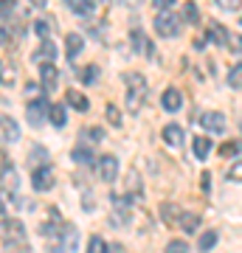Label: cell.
Instances as JSON below:
<instances>
[{
  "label": "cell",
  "instance_id": "7dc6e473",
  "mask_svg": "<svg viewBox=\"0 0 242 253\" xmlns=\"http://www.w3.org/2000/svg\"><path fill=\"white\" fill-rule=\"evenodd\" d=\"M104 3H110V0H104Z\"/></svg>",
  "mask_w": 242,
  "mask_h": 253
},
{
  "label": "cell",
  "instance_id": "f546056e",
  "mask_svg": "<svg viewBox=\"0 0 242 253\" xmlns=\"http://www.w3.org/2000/svg\"><path fill=\"white\" fill-rule=\"evenodd\" d=\"M88 253H110V251H107V245H104L101 236H93L88 242Z\"/></svg>",
  "mask_w": 242,
  "mask_h": 253
},
{
  "label": "cell",
  "instance_id": "30bf717a",
  "mask_svg": "<svg viewBox=\"0 0 242 253\" xmlns=\"http://www.w3.org/2000/svg\"><path fill=\"white\" fill-rule=\"evenodd\" d=\"M56 79H59V71L54 68V62H43V68H40V84L51 93L56 87Z\"/></svg>",
  "mask_w": 242,
  "mask_h": 253
},
{
  "label": "cell",
  "instance_id": "1f68e13d",
  "mask_svg": "<svg viewBox=\"0 0 242 253\" xmlns=\"http://www.w3.org/2000/svg\"><path fill=\"white\" fill-rule=\"evenodd\" d=\"M163 253H189V245L183 242V239H172L169 245H166V251Z\"/></svg>",
  "mask_w": 242,
  "mask_h": 253
},
{
  "label": "cell",
  "instance_id": "d6986e66",
  "mask_svg": "<svg viewBox=\"0 0 242 253\" xmlns=\"http://www.w3.org/2000/svg\"><path fill=\"white\" fill-rule=\"evenodd\" d=\"M130 42H133V48H135V51H146V54L152 56V51H155V48L149 45L146 40H144V31H141V28H135L133 34H130Z\"/></svg>",
  "mask_w": 242,
  "mask_h": 253
},
{
  "label": "cell",
  "instance_id": "bcb514c9",
  "mask_svg": "<svg viewBox=\"0 0 242 253\" xmlns=\"http://www.w3.org/2000/svg\"><path fill=\"white\" fill-rule=\"evenodd\" d=\"M0 214H3V203H0Z\"/></svg>",
  "mask_w": 242,
  "mask_h": 253
},
{
  "label": "cell",
  "instance_id": "484cf974",
  "mask_svg": "<svg viewBox=\"0 0 242 253\" xmlns=\"http://www.w3.org/2000/svg\"><path fill=\"white\" fill-rule=\"evenodd\" d=\"M228 84H231L234 90H242V62H237L228 71Z\"/></svg>",
  "mask_w": 242,
  "mask_h": 253
},
{
  "label": "cell",
  "instance_id": "44dd1931",
  "mask_svg": "<svg viewBox=\"0 0 242 253\" xmlns=\"http://www.w3.org/2000/svg\"><path fill=\"white\" fill-rule=\"evenodd\" d=\"M54 56H56V45L51 40H45L43 48L37 51V59H40V62H54Z\"/></svg>",
  "mask_w": 242,
  "mask_h": 253
},
{
  "label": "cell",
  "instance_id": "6da1fadb",
  "mask_svg": "<svg viewBox=\"0 0 242 253\" xmlns=\"http://www.w3.org/2000/svg\"><path fill=\"white\" fill-rule=\"evenodd\" d=\"M124 84H127V110L138 113L146 99V82L141 73H124Z\"/></svg>",
  "mask_w": 242,
  "mask_h": 253
},
{
  "label": "cell",
  "instance_id": "7402d4cb",
  "mask_svg": "<svg viewBox=\"0 0 242 253\" xmlns=\"http://www.w3.org/2000/svg\"><path fill=\"white\" fill-rule=\"evenodd\" d=\"M135 177H138V172H130L127 174V197L130 200H141L144 197V191H141V183H138V186H135Z\"/></svg>",
  "mask_w": 242,
  "mask_h": 253
},
{
  "label": "cell",
  "instance_id": "52a82bcc",
  "mask_svg": "<svg viewBox=\"0 0 242 253\" xmlns=\"http://www.w3.org/2000/svg\"><path fill=\"white\" fill-rule=\"evenodd\" d=\"M20 138V126L11 116H0V144H14Z\"/></svg>",
  "mask_w": 242,
  "mask_h": 253
},
{
  "label": "cell",
  "instance_id": "ac0fdd59",
  "mask_svg": "<svg viewBox=\"0 0 242 253\" xmlns=\"http://www.w3.org/2000/svg\"><path fill=\"white\" fill-rule=\"evenodd\" d=\"M180 228H183V234H194L200 228V217L192 214V211H183V214H180Z\"/></svg>",
  "mask_w": 242,
  "mask_h": 253
},
{
  "label": "cell",
  "instance_id": "60d3db41",
  "mask_svg": "<svg viewBox=\"0 0 242 253\" xmlns=\"http://www.w3.org/2000/svg\"><path fill=\"white\" fill-rule=\"evenodd\" d=\"M85 135H88V138H93V141H101V135H104V132H101V129H88Z\"/></svg>",
  "mask_w": 242,
  "mask_h": 253
},
{
  "label": "cell",
  "instance_id": "d4e9b609",
  "mask_svg": "<svg viewBox=\"0 0 242 253\" xmlns=\"http://www.w3.org/2000/svg\"><path fill=\"white\" fill-rule=\"evenodd\" d=\"M71 161L76 163H93V149H88V146H76L71 152Z\"/></svg>",
  "mask_w": 242,
  "mask_h": 253
},
{
  "label": "cell",
  "instance_id": "8992f818",
  "mask_svg": "<svg viewBox=\"0 0 242 253\" xmlns=\"http://www.w3.org/2000/svg\"><path fill=\"white\" fill-rule=\"evenodd\" d=\"M110 200H113V214H110V222H113V225H124L127 219H130V197L113 191Z\"/></svg>",
  "mask_w": 242,
  "mask_h": 253
},
{
  "label": "cell",
  "instance_id": "5bb4252c",
  "mask_svg": "<svg viewBox=\"0 0 242 253\" xmlns=\"http://www.w3.org/2000/svg\"><path fill=\"white\" fill-rule=\"evenodd\" d=\"M192 149H194V158H197V161H206L208 155H211V138H206V135L194 138V141H192Z\"/></svg>",
  "mask_w": 242,
  "mask_h": 253
},
{
  "label": "cell",
  "instance_id": "d590c367",
  "mask_svg": "<svg viewBox=\"0 0 242 253\" xmlns=\"http://www.w3.org/2000/svg\"><path fill=\"white\" fill-rule=\"evenodd\" d=\"M34 34H40L43 40H48V34H51V26H48V20H37V23H34Z\"/></svg>",
  "mask_w": 242,
  "mask_h": 253
},
{
  "label": "cell",
  "instance_id": "4fadbf2b",
  "mask_svg": "<svg viewBox=\"0 0 242 253\" xmlns=\"http://www.w3.org/2000/svg\"><path fill=\"white\" fill-rule=\"evenodd\" d=\"M82 45H85V40H82V34H76V31H71L68 34V40H65V51H68V62H73L76 56L82 54Z\"/></svg>",
  "mask_w": 242,
  "mask_h": 253
},
{
  "label": "cell",
  "instance_id": "f6af8a7d",
  "mask_svg": "<svg viewBox=\"0 0 242 253\" xmlns=\"http://www.w3.org/2000/svg\"><path fill=\"white\" fill-rule=\"evenodd\" d=\"M31 3H34L37 9H45V6H48V0H31Z\"/></svg>",
  "mask_w": 242,
  "mask_h": 253
},
{
  "label": "cell",
  "instance_id": "8d00e7d4",
  "mask_svg": "<svg viewBox=\"0 0 242 253\" xmlns=\"http://www.w3.org/2000/svg\"><path fill=\"white\" fill-rule=\"evenodd\" d=\"M107 121H110L113 126H121V113H118L113 104H107Z\"/></svg>",
  "mask_w": 242,
  "mask_h": 253
},
{
  "label": "cell",
  "instance_id": "836d02e7",
  "mask_svg": "<svg viewBox=\"0 0 242 253\" xmlns=\"http://www.w3.org/2000/svg\"><path fill=\"white\" fill-rule=\"evenodd\" d=\"M96 76H99V68H96V65H88V68L82 71V82H85V84H93Z\"/></svg>",
  "mask_w": 242,
  "mask_h": 253
},
{
  "label": "cell",
  "instance_id": "7a4b0ae2",
  "mask_svg": "<svg viewBox=\"0 0 242 253\" xmlns=\"http://www.w3.org/2000/svg\"><path fill=\"white\" fill-rule=\"evenodd\" d=\"M0 239H3V245L26 242V225L20 219H0Z\"/></svg>",
  "mask_w": 242,
  "mask_h": 253
},
{
  "label": "cell",
  "instance_id": "cb8c5ba5",
  "mask_svg": "<svg viewBox=\"0 0 242 253\" xmlns=\"http://www.w3.org/2000/svg\"><path fill=\"white\" fill-rule=\"evenodd\" d=\"M208 37L214 40L217 45H228V37H231V34H228V31H225L220 23H211V34H208Z\"/></svg>",
  "mask_w": 242,
  "mask_h": 253
},
{
  "label": "cell",
  "instance_id": "ba28073f",
  "mask_svg": "<svg viewBox=\"0 0 242 253\" xmlns=\"http://www.w3.org/2000/svg\"><path fill=\"white\" fill-rule=\"evenodd\" d=\"M116 174H118V158L116 155H101L99 158V177L101 180H116Z\"/></svg>",
  "mask_w": 242,
  "mask_h": 253
},
{
  "label": "cell",
  "instance_id": "f1b7e54d",
  "mask_svg": "<svg viewBox=\"0 0 242 253\" xmlns=\"http://www.w3.org/2000/svg\"><path fill=\"white\" fill-rule=\"evenodd\" d=\"M183 20H186V23H192V26L197 23V20H200L197 3H186V6H183Z\"/></svg>",
  "mask_w": 242,
  "mask_h": 253
},
{
  "label": "cell",
  "instance_id": "8fae6325",
  "mask_svg": "<svg viewBox=\"0 0 242 253\" xmlns=\"http://www.w3.org/2000/svg\"><path fill=\"white\" fill-rule=\"evenodd\" d=\"M161 104H163V110L178 113V110L183 107V96H180V90H175V87H166L163 96H161Z\"/></svg>",
  "mask_w": 242,
  "mask_h": 253
},
{
  "label": "cell",
  "instance_id": "ffe728a7",
  "mask_svg": "<svg viewBox=\"0 0 242 253\" xmlns=\"http://www.w3.org/2000/svg\"><path fill=\"white\" fill-rule=\"evenodd\" d=\"M62 3L73 11V14H88V11H93V3H90V0H62Z\"/></svg>",
  "mask_w": 242,
  "mask_h": 253
},
{
  "label": "cell",
  "instance_id": "5b68a950",
  "mask_svg": "<svg viewBox=\"0 0 242 253\" xmlns=\"http://www.w3.org/2000/svg\"><path fill=\"white\" fill-rule=\"evenodd\" d=\"M48 107H51V104H48V99H45V96L28 101V104H26L28 124H31V126H40V124H43L45 118H48Z\"/></svg>",
  "mask_w": 242,
  "mask_h": 253
},
{
  "label": "cell",
  "instance_id": "3957f363",
  "mask_svg": "<svg viewBox=\"0 0 242 253\" xmlns=\"http://www.w3.org/2000/svg\"><path fill=\"white\" fill-rule=\"evenodd\" d=\"M152 26L161 37L172 40V37H178V31H180V20H178V14H172V11H158L155 20H152Z\"/></svg>",
  "mask_w": 242,
  "mask_h": 253
},
{
  "label": "cell",
  "instance_id": "7c38bea8",
  "mask_svg": "<svg viewBox=\"0 0 242 253\" xmlns=\"http://www.w3.org/2000/svg\"><path fill=\"white\" fill-rule=\"evenodd\" d=\"M183 138H186V132H183L180 124H166L163 126V141H166L169 146H183Z\"/></svg>",
  "mask_w": 242,
  "mask_h": 253
},
{
  "label": "cell",
  "instance_id": "ee69618b",
  "mask_svg": "<svg viewBox=\"0 0 242 253\" xmlns=\"http://www.w3.org/2000/svg\"><path fill=\"white\" fill-rule=\"evenodd\" d=\"M118 3H124V6H130V9H133V6H138V3H141V0H118Z\"/></svg>",
  "mask_w": 242,
  "mask_h": 253
},
{
  "label": "cell",
  "instance_id": "603a6c76",
  "mask_svg": "<svg viewBox=\"0 0 242 253\" xmlns=\"http://www.w3.org/2000/svg\"><path fill=\"white\" fill-rule=\"evenodd\" d=\"M48 118H51L54 126H65V107L62 104H51L48 107Z\"/></svg>",
  "mask_w": 242,
  "mask_h": 253
},
{
  "label": "cell",
  "instance_id": "74e56055",
  "mask_svg": "<svg viewBox=\"0 0 242 253\" xmlns=\"http://www.w3.org/2000/svg\"><path fill=\"white\" fill-rule=\"evenodd\" d=\"M217 3H220V9H225V11H234V9L242 6V0H217Z\"/></svg>",
  "mask_w": 242,
  "mask_h": 253
},
{
  "label": "cell",
  "instance_id": "4dcf8cb0",
  "mask_svg": "<svg viewBox=\"0 0 242 253\" xmlns=\"http://www.w3.org/2000/svg\"><path fill=\"white\" fill-rule=\"evenodd\" d=\"M14 0H0V20H9L11 14H14Z\"/></svg>",
  "mask_w": 242,
  "mask_h": 253
},
{
  "label": "cell",
  "instance_id": "277c9868",
  "mask_svg": "<svg viewBox=\"0 0 242 253\" xmlns=\"http://www.w3.org/2000/svg\"><path fill=\"white\" fill-rule=\"evenodd\" d=\"M31 186L37 191H48L54 186V169H51V163L45 161L40 166H34V172H31Z\"/></svg>",
  "mask_w": 242,
  "mask_h": 253
},
{
  "label": "cell",
  "instance_id": "2e32d148",
  "mask_svg": "<svg viewBox=\"0 0 242 253\" xmlns=\"http://www.w3.org/2000/svg\"><path fill=\"white\" fill-rule=\"evenodd\" d=\"M161 219L166 222V225L180 222V208L175 206V203H163V206H161Z\"/></svg>",
  "mask_w": 242,
  "mask_h": 253
},
{
  "label": "cell",
  "instance_id": "7bdbcfd3",
  "mask_svg": "<svg viewBox=\"0 0 242 253\" xmlns=\"http://www.w3.org/2000/svg\"><path fill=\"white\" fill-rule=\"evenodd\" d=\"M6 42H9V31H6V28H0V45H6Z\"/></svg>",
  "mask_w": 242,
  "mask_h": 253
},
{
  "label": "cell",
  "instance_id": "4316f807",
  "mask_svg": "<svg viewBox=\"0 0 242 253\" xmlns=\"http://www.w3.org/2000/svg\"><path fill=\"white\" fill-rule=\"evenodd\" d=\"M220 155L223 158H237V155H242V141H228V144L220 146Z\"/></svg>",
  "mask_w": 242,
  "mask_h": 253
},
{
  "label": "cell",
  "instance_id": "f35d334b",
  "mask_svg": "<svg viewBox=\"0 0 242 253\" xmlns=\"http://www.w3.org/2000/svg\"><path fill=\"white\" fill-rule=\"evenodd\" d=\"M228 45H231L237 54H242V37L240 34H231V37H228Z\"/></svg>",
  "mask_w": 242,
  "mask_h": 253
},
{
  "label": "cell",
  "instance_id": "9c48e42d",
  "mask_svg": "<svg viewBox=\"0 0 242 253\" xmlns=\"http://www.w3.org/2000/svg\"><path fill=\"white\" fill-rule=\"evenodd\" d=\"M200 126L208 129V132H225V116L223 113H217V110L203 113V116H200Z\"/></svg>",
  "mask_w": 242,
  "mask_h": 253
},
{
  "label": "cell",
  "instance_id": "e575fe53",
  "mask_svg": "<svg viewBox=\"0 0 242 253\" xmlns=\"http://www.w3.org/2000/svg\"><path fill=\"white\" fill-rule=\"evenodd\" d=\"M225 177H228V180H234V183H242V161L234 163L231 169H228V174H225Z\"/></svg>",
  "mask_w": 242,
  "mask_h": 253
},
{
  "label": "cell",
  "instance_id": "b9f144b4",
  "mask_svg": "<svg viewBox=\"0 0 242 253\" xmlns=\"http://www.w3.org/2000/svg\"><path fill=\"white\" fill-rule=\"evenodd\" d=\"M200 186H203V191H208V189H211V177H208V172L203 174V177H200Z\"/></svg>",
  "mask_w": 242,
  "mask_h": 253
},
{
  "label": "cell",
  "instance_id": "ab89813d",
  "mask_svg": "<svg viewBox=\"0 0 242 253\" xmlns=\"http://www.w3.org/2000/svg\"><path fill=\"white\" fill-rule=\"evenodd\" d=\"M152 3H155V9H161V11L175 9V0H152Z\"/></svg>",
  "mask_w": 242,
  "mask_h": 253
},
{
  "label": "cell",
  "instance_id": "d6a6232c",
  "mask_svg": "<svg viewBox=\"0 0 242 253\" xmlns=\"http://www.w3.org/2000/svg\"><path fill=\"white\" fill-rule=\"evenodd\" d=\"M9 172H11V158H9V152L0 149V180H3Z\"/></svg>",
  "mask_w": 242,
  "mask_h": 253
},
{
  "label": "cell",
  "instance_id": "9a60e30c",
  "mask_svg": "<svg viewBox=\"0 0 242 253\" xmlns=\"http://www.w3.org/2000/svg\"><path fill=\"white\" fill-rule=\"evenodd\" d=\"M65 104H68V107H73V110H79V113H85V110L90 107L88 99H85L79 90H68V93H65Z\"/></svg>",
  "mask_w": 242,
  "mask_h": 253
},
{
  "label": "cell",
  "instance_id": "e0dca14e",
  "mask_svg": "<svg viewBox=\"0 0 242 253\" xmlns=\"http://www.w3.org/2000/svg\"><path fill=\"white\" fill-rule=\"evenodd\" d=\"M59 248H62V251H73V248H76V228L73 225L62 228V234H59Z\"/></svg>",
  "mask_w": 242,
  "mask_h": 253
},
{
  "label": "cell",
  "instance_id": "83f0119b",
  "mask_svg": "<svg viewBox=\"0 0 242 253\" xmlns=\"http://www.w3.org/2000/svg\"><path fill=\"white\" fill-rule=\"evenodd\" d=\"M214 245H217V234H214V231H206V234L200 236L197 248H200V251H203V253H206V251H211Z\"/></svg>",
  "mask_w": 242,
  "mask_h": 253
}]
</instances>
